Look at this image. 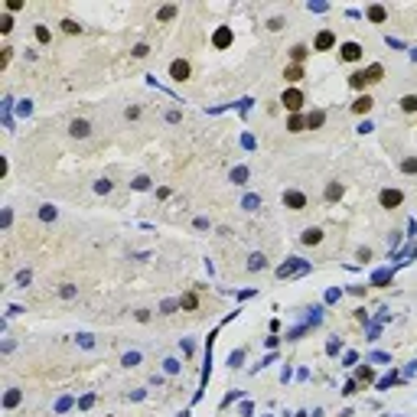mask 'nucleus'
Here are the masks:
<instances>
[{
  "label": "nucleus",
  "instance_id": "2f4dec72",
  "mask_svg": "<svg viewBox=\"0 0 417 417\" xmlns=\"http://www.w3.org/2000/svg\"><path fill=\"white\" fill-rule=\"evenodd\" d=\"M173 17H176V7H163V10H160V20H163V23L173 20Z\"/></svg>",
  "mask_w": 417,
  "mask_h": 417
},
{
  "label": "nucleus",
  "instance_id": "c756f323",
  "mask_svg": "<svg viewBox=\"0 0 417 417\" xmlns=\"http://www.w3.org/2000/svg\"><path fill=\"white\" fill-rule=\"evenodd\" d=\"M39 219H43V222H52V219H55V208H52V206H43V208H39Z\"/></svg>",
  "mask_w": 417,
  "mask_h": 417
},
{
  "label": "nucleus",
  "instance_id": "72a5a7b5",
  "mask_svg": "<svg viewBox=\"0 0 417 417\" xmlns=\"http://www.w3.org/2000/svg\"><path fill=\"white\" fill-rule=\"evenodd\" d=\"M124 118H127V121H137V118H140V108H137V104L127 108V111H124Z\"/></svg>",
  "mask_w": 417,
  "mask_h": 417
},
{
  "label": "nucleus",
  "instance_id": "2eb2a0df",
  "mask_svg": "<svg viewBox=\"0 0 417 417\" xmlns=\"http://www.w3.org/2000/svg\"><path fill=\"white\" fill-rule=\"evenodd\" d=\"M365 17H368V20H372V23H384V20H388V10H384V7H378V3H375V7H368V10H365Z\"/></svg>",
  "mask_w": 417,
  "mask_h": 417
},
{
  "label": "nucleus",
  "instance_id": "423d86ee",
  "mask_svg": "<svg viewBox=\"0 0 417 417\" xmlns=\"http://www.w3.org/2000/svg\"><path fill=\"white\" fill-rule=\"evenodd\" d=\"M332 46H336V33H332V30H323V33L313 39V49H316V52H330Z\"/></svg>",
  "mask_w": 417,
  "mask_h": 417
},
{
  "label": "nucleus",
  "instance_id": "9d476101",
  "mask_svg": "<svg viewBox=\"0 0 417 417\" xmlns=\"http://www.w3.org/2000/svg\"><path fill=\"white\" fill-rule=\"evenodd\" d=\"M290 261L294 264H284V267L277 271V277H290V274H303V271H307V264L300 261V258H290Z\"/></svg>",
  "mask_w": 417,
  "mask_h": 417
},
{
  "label": "nucleus",
  "instance_id": "39448f33",
  "mask_svg": "<svg viewBox=\"0 0 417 417\" xmlns=\"http://www.w3.org/2000/svg\"><path fill=\"white\" fill-rule=\"evenodd\" d=\"M339 59L342 62H359V59H362V46L359 43H342L339 46Z\"/></svg>",
  "mask_w": 417,
  "mask_h": 417
},
{
  "label": "nucleus",
  "instance_id": "f704fd0d",
  "mask_svg": "<svg viewBox=\"0 0 417 417\" xmlns=\"http://www.w3.org/2000/svg\"><path fill=\"white\" fill-rule=\"evenodd\" d=\"M137 362H140V355H137V352H127V355H124V365H127V368L137 365Z\"/></svg>",
  "mask_w": 417,
  "mask_h": 417
},
{
  "label": "nucleus",
  "instance_id": "412c9836",
  "mask_svg": "<svg viewBox=\"0 0 417 417\" xmlns=\"http://www.w3.org/2000/svg\"><path fill=\"white\" fill-rule=\"evenodd\" d=\"M323 196H326V202H336V199H342V183H330Z\"/></svg>",
  "mask_w": 417,
  "mask_h": 417
},
{
  "label": "nucleus",
  "instance_id": "9b49d317",
  "mask_svg": "<svg viewBox=\"0 0 417 417\" xmlns=\"http://www.w3.org/2000/svg\"><path fill=\"white\" fill-rule=\"evenodd\" d=\"M310 55V49L303 43H296L294 49H290V66H303V59H307Z\"/></svg>",
  "mask_w": 417,
  "mask_h": 417
},
{
  "label": "nucleus",
  "instance_id": "a878e982",
  "mask_svg": "<svg viewBox=\"0 0 417 417\" xmlns=\"http://www.w3.org/2000/svg\"><path fill=\"white\" fill-rule=\"evenodd\" d=\"M401 173H417V156H407V160H401Z\"/></svg>",
  "mask_w": 417,
  "mask_h": 417
},
{
  "label": "nucleus",
  "instance_id": "4468645a",
  "mask_svg": "<svg viewBox=\"0 0 417 417\" xmlns=\"http://www.w3.org/2000/svg\"><path fill=\"white\" fill-rule=\"evenodd\" d=\"M349 85L355 88V91L368 88V75H365V69H362V72H352V75H349Z\"/></svg>",
  "mask_w": 417,
  "mask_h": 417
},
{
  "label": "nucleus",
  "instance_id": "e433bc0d",
  "mask_svg": "<svg viewBox=\"0 0 417 417\" xmlns=\"http://www.w3.org/2000/svg\"><path fill=\"white\" fill-rule=\"evenodd\" d=\"M7 10H10V13L23 10V0H7Z\"/></svg>",
  "mask_w": 417,
  "mask_h": 417
},
{
  "label": "nucleus",
  "instance_id": "58836bf2",
  "mask_svg": "<svg viewBox=\"0 0 417 417\" xmlns=\"http://www.w3.org/2000/svg\"><path fill=\"white\" fill-rule=\"evenodd\" d=\"M17 284H20V287L30 284V271H20V274H17Z\"/></svg>",
  "mask_w": 417,
  "mask_h": 417
},
{
  "label": "nucleus",
  "instance_id": "f03ea898",
  "mask_svg": "<svg viewBox=\"0 0 417 417\" xmlns=\"http://www.w3.org/2000/svg\"><path fill=\"white\" fill-rule=\"evenodd\" d=\"M284 206L287 208H294V212H303V208H307V196H303V192H300V189H284Z\"/></svg>",
  "mask_w": 417,
  "mask_h": 417
},
{
  "label": "nucleus",
  "instance_id": "dca6fc26",
  "mask_svg": "<svg viewBox=\"0 0 417 417\" xmlns=\"http://www.w3.org/2000/svg\"><path fill=\"white\" fill-rule=\"evenodd\" d=\"M284 78L290 82V85H296V82L303 78V66H287L284 69Z\"/></svg>",
  "mask_w": 417,
  "mask_h": 417
},
{
  "label": "nucleus",
  "instance_id": "7c9ffc66",
  "mask_svg": "<svg viewBox=\"0 0 417 417\" xmlns=\"http://www.w3.org/2000/svg\"><path fill=\"white\" fill-rule=\"evenodd\" d=\"M95 192H101V196L111 192V179H98V183H95Z\"/></svg>",
  "mask_w": 417,
  "mask_h": 417
},
{
  "label": "nucleus",
  "instance_id": "a211bd4d",
  "mask_svg": "<svg viewBox=\"0 0 417 417\" xmlns=\"http://www.w3.org/2000/svg\"><path fill=\"white\" fill-rule=\"evenodd\" d=\"M398 104H401V111H404V114H417V95H404Z\"/></svg>",
  "mask_w": 417,
  "mask_h": 417
},
{
  "label": "nucleus",
  "instance_id": "c9c22d12",
  "mask_svg": "<svg viewBox=\"0 0 417 417\" xmlns=\"http://www.w3.org/2000/svg\"><path fill=\"white\" fill-rule=\"evenodd\" d=\"M150 186V179H147V176H137V179H134V189H147Z\"/></svg>",
  "mask_w": 417,
  "mask_h": 417
},
{
  "label": "nucleus",
  "instance_id": "f257e3e1",
  "mask_svg": "<svg viewBox=\"0 0 417 417\" xmlns=\"http://www.w3.org/2000/svg\"><path fill=\"white\" fill-rule=\"evenodd\" d=\"M303 101H307V98H303V91H300V88H287L284 95H280V104H284L290 114H296V111L303 108Z\"/></svg>",
  "mask_w": 417,
  "mask_h": 417
},
{
  "label": "nucleus",
  "instance_id": "4be33fe9",
  "mask_svg": "<svg viewBox=\"0 0 417 417\" xmlns=\"http://www.w3.org/2000/svg\"><path fill=\"white\" fill-rule=\"evenodd\" d=\"M17 404H20V391H17V388H10V391H7V398H3V407L10 411V407H17Z\"/></svg>",
  "mask_w": 417,
  "mask_h": 417
},
{
  "label": "nucleus",
  "instance_id": "6ab92c4d",
  "mask_svg": "<svg viewBox=\"0 0 417 417\" xmlns=\"http://www.w3.org/2000/svg\"><path fill=\"white\" fill-rule=\"evenodd\" d=\"M307 127V118H300V114H290V121H287V131L290 134H300Z\"/></svg>",
  "mask_w": 417,
  "mask_h": 417
},
{
  "label": "nucleus",
  "instance_id": "4c0bfd02",
  "mask_svg": "<svg viewBox=\"0 0 417 417\" xmlns=\"http://www.w3.org/2000/svg\"><path fill=\"white\" fill-rule=\"evenodd\" d=\"M280 26H284V17H274V20L267 23V30H274V33H277V30H280Z\"/></svg>",
  "mask_w": 417,
  "mask_h": 417
},
{
  "label": "nucleus",
  "instance_id": "ddd939ff",
  "mask_svg": "<svg viewBox=\"0 0 417 417\" xmlns=\"http://www.w3.org/2000/svg\"><path fill=\"white\" fill-rule=\"evenodd\" d=\"M365 75H368V85H378V82L384 78V66H378V62H375V66L365 69Z\"/></svg>",
  "mask_w": 417,
  "mask_h": 417
},
{
  "label": "nucleus",
  "instance_id": "7ed1b4c3",
  "mask_svg": "<svg viewBox=\"0 0 417 417\" xmlns=\"http://www.w3.org/2000/svg\"><path fill=\"white\" fill-rule=\"evenodd\" d=\"M189 75H192V66H189L186 59H173V62H170V78H173V82H186Z\"/></svg>",
  "mask_w": 417,
  "mask_h": 417
},
{
  "label": "nucleus",
  "instance_id": "393cba45",
  "mask_svg": "<svg viewBox=\"0 0 417 417\" xmlns=\"http://www.w3.org/2000/svg\"><path fill=\"white\" fill-rule=\"evenodd\" d=\"M49 39H52V33H49V26H36V43H49Z\"/></svg>",
  "mask_w": 417,
  "mask_h": 417
},
{
  "label": "nucleus",
  "instance_id": "5701e85b",
  "mask_svg": "<svg viewBox=\"0 0 417 417\" xmlns=\"http://www.w3.org/2000/svg\"><path fill=\"white\" fill-rule=\"evenodd\" d=\"M179 307H183V310H196L199 307V296L196 294H186L183 300H179Z\"/></svg>",
  "mask_w": 417,
  "mask_h": 417
},
{
  "label": "nucleus",
  "instance_id": "473e14b6",
  "mask_svg": "<svg viewBox=\"0 0 417 417\" xmlns=\"http://www.w3.org/2000/svg\"><path fill=\"white\" fill-rule=\"evenodd\" d=\"M10 55H13V49L7 46V49H3V55H0V69H7V66H10Z\"/></svg>",
  "mask_w": 417,
  "mask_h": 417
},
{
  "label": "nucleus",
  "instance_id": "b1692460",
  "mask_svg": "<svg viewBox=\"0 0 417 417\" xmlns=\"http://www.w3.org/2000/svg\"><path fill=\"white\" fill-rule=\"evenodd\" d=\"M131 55H134V59H147V55H150V46H147V43H137V46L131 49Z\"/></svg>",
  "mask_w": 417,
  "mask_h": 417
},
{
  "label": "nucleus",
  "instance_id": "0eeeda50",
  "mask_svg": "<svg viewBox=\"0 0 417 417\" xmlns=\"http://www.w3.org/2000/svg\"><path fill=\"white\" fill-rule=\"evenodd\" d=\"M69 134H72V137H78V140H85L88 134H91V124H88L85 118H75V121L69 124Z\"/></svg>",
  "mask_w": 417,
  "mask_h": 417
},
{
  "label": "nucleus",
  "instance_id": "aec40b11",
  "mask_svg": "<svg viewBox=\"0 0 417 417\" xmlns=\"http://www.w3.org/2000/svg\"><path fill=\"white\" fill-rule=\"evenodd\" d=\"M264 267H267V258H264V254H251V258H248V271H264Z\"/></svg>",
  "mask_w": 417,
  "mask_h": 417
},
{
  "label": "nucleus",
  "instance_id": "bb28decb",
  "mask_svg": "<svg viewBox=\"0 0 417 417\" xmlns=\"http://www.w3.org/2000/svg\"><path fill=\"white\" fill-rule=\"evenodd\" d=\"M62 30H66L69 36H75V33H82V26H78L75 20H62Z\"/></svg>",
  "mask_w": 417,
  "mask_h": 417
},
{
  "label": "nucleus",
  "instance_id": "f3484780",
  "mask_svg": "<svg viewBox=\"0 0 417 417\" xmlns=\"http://www.w3.org/2000/svg\"><path fill=\"white\" fill-rule=\"evenodd\" d=\"M323 121H326V114H323V111H310V114H307V127H310V131L323 127Z\"/></svg>",
  "mask_w": 417,
  "mask_h": 417
},
{
  "label": "nucleus",
  "instance_id": "20e7f679",
  "mask_svg": "<svg viewBox=\"0 0 417 417\" xmlns=\"http://www.w3.org/2000/svg\"><path fill=\"white\" fill-rule=\"evenodd\" d=\"M378 202H382V208H398L404 202V192H401V189H382V192H378Z\"/></svg>",
  "mask_w": 417,
  "mask_h": 417
},
{
  "label": "nucleus",
  "instance_id": "cd10ccee",
  "mask_svg": "<svg viewBox=\"0 0 417 417\" xmlns=\"http://www.w3.org/2000/svg\"><path fill=\"white\" fill-rule=\"evenodd\" d=\"M10 30H13V17L3 13V17H0V33H10Z\"/></svg>",
  "mask_w": 417,
  "mask_h": 417
},
{
  "label": "nucleus",
  "instance_id": "f8f14e48",
  "mask_svg": "<svg viewBox=\"0 0 417 417\" xmlns=\"http://www.w3.org/2000/svg\"><path fill=\"white\" fill-rule=\"evenodd\" d=\"M300 242H303V244H319V242H323V228H316V225L307 228L303 235H300Z\"/></svg>",
  "mask_w": 417,
  "mask_h": 417
},
{
  "label": "nucleus",
  "instance_id": "6e6552de",
  "mask_svg": "<svg viewBox=\"0 0 417 417\" xmlns=\"http://www.w3.org/2000/svg\"><path fill=\"white\" fill-rule=\"evenodd\" d=\"M212 43H215V49H228L231 46V26H219L215 36H212Z\"/></svg>",
  "mask_w": 417,
  "mask_h": 417
},
{
  "label": "nucleus",
  "instance_id": "1a4fd4ad",
  "mask_svg": "<svg viewBox=\"0 0 417 417\" xmlns=\"http://www.w3.org/2000/svg\"><path fill=\"white\" fill-rule=\"evenodd\" d=\"M375 108V101H372V95H359V98L352 101V114H368V111Z\"/></svg>",
  "mask_w": 417,
  "mask_h": 417
},
{
  "label": "nucleus",
  "instance_id": "ea45409f",
  "mask_svg": "<svg viewBox=\"0 0 417 417\" xmlns=\"http://www.w3.org/2000/svg\"><path fill=\"white\" fill-rule=\"evenodd\" d=\"M163 365H166V372H170V375H176V372H179V362H173V359H166Z\"/></svg>",
  "mask_w": 417,
  "mask_h": 417
},
{
  "label": "nucleus",
  "instance_id": "c85d7f7f",
  "mask_svg": "<svg viewBox=\"0 0 417 417\" xmlns=\"http://www.w3.org/2000/svg\"><path fill=\"white\" fill-rule=\"evenodd\" d=\"M359 382H365V384H368V382H375V372L368 368V365H365V368H359Z\"/></svg>",
  "mask_w": 417,
  "mask_h": 417
}]
</instances>
